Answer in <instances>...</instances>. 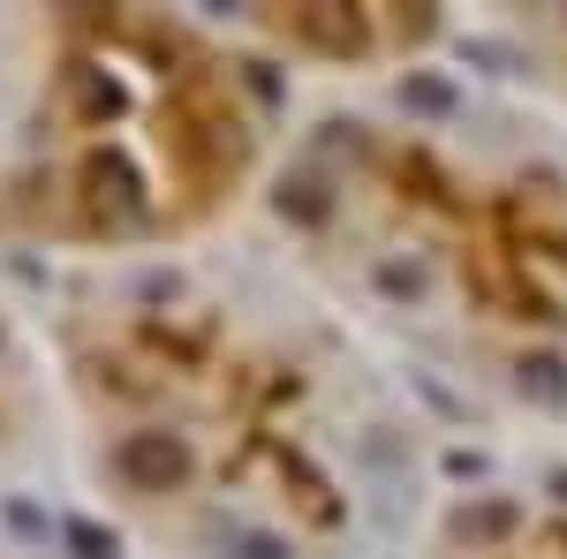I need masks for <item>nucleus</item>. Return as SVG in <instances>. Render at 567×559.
I'll use <instances>...</instances> for the list:
<instances>
[{
    "mask_svg": "<svg viewBox=\"0 0 567 559\" xmlns=\"http://www.w3.org/2000/svg\"><path fill=\"white\" fill-rule=\"evenodd\" d=\"M69 379L99 438V484L159 537L250 545L326 537L341 515L333 476L310 454L303 386L219 318L122 302L69 341Z\"/></svg>",
    "mask_w": 567,
    "mask_h": 559,
    "instance_id": "1",
    "label": "nucleus"
},
{
    "mask_svg": "<svg viewBox=\"0 0 567 559\" xmlns=\"http://www.w3.org/2000/svg\"><path fill=\"white\" fill-rule=\"evenodd\" d=\"M31 159L8 182L23 227L61 242H159L213 219L258 159L235 76L182 23L61 15Z\"/></svg>",
    "mask_w": 567,
    "mask_h": 559,
    "instance_id": "2",
    "label": "nucleus"
},
{
    "mask_svg": "<svg viewBox=\"0 0 567 559\" xmlns=\"http://www.w3.org/2000/svg\"><path fill=\"white\" fill-rule=\"evenodd\" d=\"M470 559H567V515L529 521L515 545H484V552H470Z\"/></svg>",
    "mask_w": 567,
    "mask_h": 559,
    "instance_id": "3",
    "label": "nucleus"
}]
</instances>
